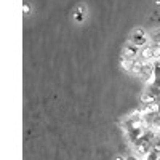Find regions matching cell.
<instances>
[{
	"instance_id": "cell-1",
	"label": "cell",
	"mask_w": 160,
	"mask_h": 160,
	"mask_svg": "<svg viewBox=\"0 0 160 160\" xmlns=\"http://www.w3.org/2000/svg\"><path fill=\"white\" fill-rule=\"evenodd\" d=\"M115 160H125L123 157H115Z\"/></svg>"
}]
</instances>
